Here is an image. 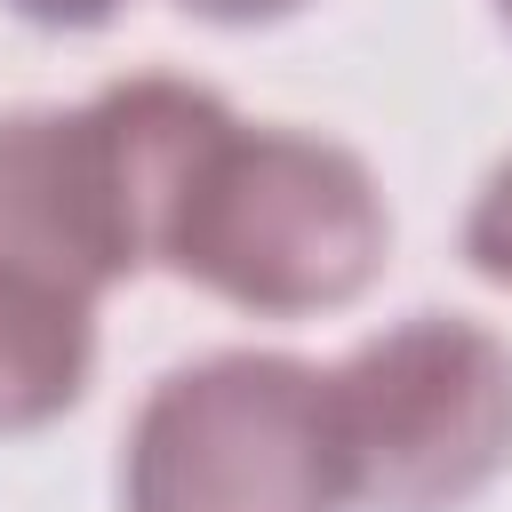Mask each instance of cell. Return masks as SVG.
Returning <instances> with one entry per match:
<instances>
[{"label": "cell", "instance_id": "obj_7", "mask_svg": "<svg viewBox=\"0 0 512 512\" xmlns=\"http://www.w3.org/2000/svg\"><path fill=\"white\" fill-rule=\"evenodd\" d=\"M24 24H40V32H96V24H112L128 0H8Z\"/></svg>", "mask_w": 512, "mask_h": 512}, {"label": "cell", "instance_id": "obj_2", "mask_svg": "<svg viewBox=\"0 0 512 512\" xmlns=\"http://www.w3.org/2000/svg\"><path fill=\"white\" fill-rule=\"evenodd\" d=\"M352 512H464L512 472V344L464 312H408L328 368Z\"/></svg>", "mask_w": 512, "mask_h": 512}, {"label": "cell", "instance_id": "obj_3", "mask_svg": "<svg viewBox=\"0 0 512 512\" xmlns=\"http://www.w3.org/2000/svg\"><path fill=\"white\" fill-rule=\"evenodd\" d=\"M120 512H352L328 368L200 352L168 368L120 448Z\"/></svg>", "mask_w": 512, "mask_h": 512}, {"label": "cell", "instance_id": "obj_6", "mask_svg": "<svg viewBox=\"0 0 512 512\" xmlns=\"http://www.w3.org/2000/svg\"><path fill=\"white\" fill-rule=\"evenodd\" d=\"M464 264L488 288H512V152L480 176V192L464 208Z\"/></svg>", "mask_w": 512, "mask_h": 512}, {"label": "cell", "instance_id": "obj_1", "mask_svg": "<svg viewBox=\"0 0 512 512\" xmlns=\"http://www.w3.org/2000/svg\"><path fill=\"white\" fill-rule=\"evenodd\" d=\"M384 256L392 208L352 144L232 120L176 208L160 272L256 320H320L360 304Z\"/></svg>", "mask_w": 512, "mask_h": 512}, {"label": "cell", "instance_id": "obj_9", "mask_svg": "<svg viewBox=\"0 0 512 512\" xmlns=\"http://www.w3.org/2000/svg\"><path fill=\"white\" fill-rule=\"evenodd\" d=\"M496 16H504V24H512V0H496Z\"/></svg>", "mask_w": 512, "mask_h": 512}, {"label": "cell", "instance_id": "obj_5", "mask_svg": "<svg viewBox=\"0 0 512 512\" xmlns=\"http://www.w3.org/2000/svg\"><path fill=\"white\" fill-rule=\"evenodd\" d=\"M96 376V296L0 264V440L48 432L88 400Z\"/></svg>", "mask_w": 512, "mask_h": 512}, {"label": "cell", "instance_id": "obj_4", "mask_svg": "<svg viewBox=\"0 0 512 512\" xmlns=\"http://www.w3.org/2000/svg\"><path fill=\"white\" fill-rule=\"evenodd\" d=\"M0 264L48 272L104 304V288L136 280L96 128L80 104H24L0 112Z\"/></svg>", "mask_w": 512, "mask_h": 512}, {"label": "cell", "instance_id": "obj_8", "mask_svg": "<svg viewBox=\"0 0 512 512\" xmlns=\"http://www.w3.org/2000/svg\"><path fill=\"white\" fill-rule=\"evenodd\" d=\"M184 16H200V24H232V32H248V24H280V16H296L304 0H176Z\"/></svg>", "mask_w": 512, "mask_h": 512}]
</instances>
